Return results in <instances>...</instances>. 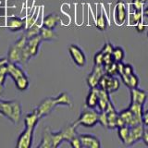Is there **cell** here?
<instances>
[{"label":"cell","instance_id":"cell-1","mask_svg":"<svg viewBox=\"0 0 148 148\" xmlns=\"http://www.w3.org/2000/svg\"><path fill=\"white\" fill-rule=\"evenodd\" d=\"M98 115L99 112L95 110H85L81 114L79 119L76 120L74 124L78 127L79 125L85 128H92L98 123Z\"/></svg>","mask_w":148,"mask_h":148},{"label":"cell","instance_id":"cell-2","mask_svg":"<svg viewBox=\"0 0 148 148\" xmlns=\"http://www.w3.org/2000/svg\"><path fill=\"white\" fill-rule=\"evenodd\" d=\"M120 83L118 79L114 78V76H110L108 74H104L102 78L100 79L98 88L106 91L108 94H112V92L118 91L119 89Z\"/></svg>","mask_w":148,"mask_h":148},{"label":"cell","instance_id":"cell-3","mask_svg":"<svg viewBox=\"0 0 148 148\" xmlns=\"http://www.w3.org/2000/svg\"><path fill=\"white\" fill-rule=\"evenodd\" d=\"M56 106H58L56 97H47V98H45L42 101L41 103L37 106V108L34 110L42 119L43 117H45V116L49 115Z\"/></svg>","mask_w":148,"mask_h":148},{"label":"cell","instance_id":"cell-4","mask_svg":"<svg viewBox=\"0 0 148 148\" xmlns=\"http://www.w3.org/2000/svg\"><path fill=\"white\" fill-rule=\"evenodd\" d=\"M145 129V125L143 124H138L136 126L131 127V129H130L129 136L123 143L125 145L131 146V145H134L135 143H137L138 141L142 140Z\"/></svg>","mask_w":148,"mask_h":148},{"label":"cell","instance_id":"cell-5","mask_svg":"<svg viewBox=\"0 0 148 148\" xmlns=\"http://www.w3.org/2000/svg\"><path fill=\"white\" fill-rule=\"evenodd\" d=\"M69 53L78 67H84L86 63V56L84 52L76 45H69Z\"/></svg>","mask_w":148,"mask_h":148},{"label":"cell","instance_id":"cell-6","mask_svg":"<svg viewBox=\"0 0 148 148\" xmlns=\"http://www.w3.org/2000/svg\"><path fill=\"white\" fill-rule=\"evenodd\" d=\"M34 130L25 128L23 132L18 136L16 143L17 148H30L32 145V140H34Z\"/></svg>","mask_w":148,"mask_h":148},{"label":"cell","instance_id":"cell-7","mask_svg":"<svg viewBox=\"0 0 148 148\" xmlns=\"http://www.w3.org/2000/svg\"><path fill=\"white\" fill-rule=\"evenodd\" d=\"M104 74H105V71H104L103 66L95 65V67H94V69H92V72L88 75V77L86 79L87 84L89 85L90 88L98 87L100 79L102 78V76H103Z\"/></svg>","mask_w":148,"mask_h":148},{"label":"cell","instance_id":"cell-8","mask_svg":"<svg viewBox=\"0 0 148 148\" xmlns=\"http://www.w3.org/2000/svg\"><path fill=\"white\" fill-rule=\"evenodd\" d=\"M82 147L86 148H99L101 146L100 140L95 135L91 134H80L79 135Z\"/></svg>","mask_w":148,"mask_h":148},{"label":"cell","instance_id":"cell-9","mask_svg":"<svg viewBox=\"0 0 148 148\" xmlns=\"http://www.w3.org/2000/svg\"><path fill=\"white\" fill-rule=\"evenodd\" d=\"M131 94V102L132 103H137L140 105H145L147 100V92L143 90L139 89L138 87L130 89Z\"/></svg>","mask_w":148,"mask_h":148},{"label":"cell","instance_id":"cell-10","mask_svg":"<svg viewBox=\"0 0 148 148\" xmlns=\"http://www.w3.org/2000/svg\"><path fill=\"white\" fill-rule=\"evenodd\" d=\"M116 21L119 25H122L127 18V10L123 0H119L115 7Z\"/></svg>","mask_w":148,"mask_h":148},{"label":"cell","instance_id":"cell-11","mask_svg":"<svg viewBox=\"0 0 148 148\" xmlns=\"http://www.w3.org/2000/svg\"><path fill=\"white\" fill-rule=\"evenodd\" d=\"M119 116L120 117V119H122L124 125H127L129 127H133V126H136L138 124H143L138 121L137 119L135 118V116L133 115V113L132 112L130 108L121 111V112L119 114Z\"/></svg>","mask_w":148,"mask_h":148},{"label":"cell","instance_id":"cell-12","mask_svg":"<svg viewBox=\"0 0 148 148\" xmlns=\"http://www.w3.org/2000/svg\"><path fill=\"white\" fill-rule=\"evenodd\" d=\"M42 41L43 40H42V37L40 36V34L34 36V37H31V38H28L26 45H27V47L31 53L32 58L35 57V56L38 54L40 44H41Z\"/></svg>","mask_w":148,"mask_h":148},{"label":"cell","instance_id":"cell-13","mask_svg":"<svg viewBox=\"0 0 148 148\" xmlns=\"http://www.w3.org/2000/svg\"><path fill=\"white\" fill-rule=\"evenodd\" d=\"M22 49L20 46H18L17 45L14 44L11 45L8 49V62H12V63H18L21 62V52Z\"/></svg>","mask_w":148,"mask_h":148},{"label":"cell","instance_id":"cell-14","mask_svg":"<svg viewBox=\"0 0 148 148\" xmlns=\"http://www.w3.org/2000/svg\"><path fill=\"white\" fill-rule=\"evenodd\" d=\"M111 103L109 98V94L106 91L98 88V104L97 106L99 108L100 111H106L108 105Z\"/></svg>","mask_w":148,"mask_h":148},{"label":"cell","instance_id":"cell-15","mask_svg":"<svg viewBox=\"0 0 148 148\" xmlns=\"http://www.w3.org/2000/svg\"><path fill=\"white\" fill-rule=\"evenodd\" d=\"M8 75L10 76L13 81H16L17 79L26 75V73L21 67L18 66L17 63L8 62Z\"/></svg>","mask_w":148,"mask_h":148},{"label":"cell","instance_id":"cell-16","mask_svg":"<svg viewBox=\"0 0 148 148\" xmlns=\"http://www.w3.org/2000/svg\"><path fill=\"white\" fill-rule=\"evenodd\" d=\"M8 27L11 32H18L25 29V21L18 17H10L8 21Z\"/></svg>","mask_w":148,"mask_h":148},{"label":"cell","instance_id":"cell-17","mask_svg":"<svg viewBox=\"0 0 148 148\" xmlns=\"http://www.w3.org/2000/svg\"><path fill=\"white\" fill-rule=\"evenodd\" d=\"M40 119H41L40 116L37 114V112L34 109L31 113L26 115V117L24 119V126L25 128L34 130L35 127L37 126V124H38V122L40 121Z\"/></svg>","mask_w":148,"mask_h":148},{"label":"cell","instance_id":"cell-18","mask_svg":"<svg viewBox=\"0 0 148 148\" xmlns=\"http://www.w3.org/2000/svg\"><path fill=\"white\" fill-rule=\"evenodd\" d=\"M98 104V87L91 88L86 97V106L90 109H95Z\"/></svg>","mask_w":148,"mask_h":148},{"label":"cell","instance_id":"cell-19","mask_svg":"<svg viewBox=\"0 0 148 148\" xmlns=\"http://www.w3.org/2000/svg\"><path fill=\"white\" fill-rule=\"evenodd\" d=\"M60 21V17L56 13H51L48 14L47 16H45L44 18L43 21V25L44 27L49 28V29H55L57 25L58 24V22Z\"/></svg>","mask_w":148,"mask_h":148},{"label":"cell","instance_id":"cell-20","mask_svg":"<svg viewBox=\"0 0 148 148\" xmlns=\"http://www.w3.org/2000/svg\"><path fill=\"white\" fill-rule=\"evenodd\" d=\"M121 80L124 82V84L126 85L129 89L132 88L138 87L139 85V78L135 73H132L131 75H125V74H121L120 75Z\"/></svg>","mask_w":148,"mask_h":148},{"label":"cell","instance_id":"cell-21","mask_svg":"<svg viewBox=\"0 0 148 148\" xmlns=\"http://www.w3.org/2000/svg\"><path fill=\"white\" fill-rule=\"evenodd\" d=\"M37 148H52V140H51V131L49 127H45L43 132L41 143Z\"/></svg>","mask_w":148,"mask_h":148},{"label":"cell","instance_id":"cell-22","mask_svg":"<svg viewBox=\"0 0 148 148\" xmlns=\"http://www.w3.org/2000/svg\"><path fill=\"white\" fill-rule=\"evenodd\" d=\"M21 106L18 101L12 100V119L11 122L18 124L21 119Z\"/></svg>","mask_w":148,"mask_h":148},{"label":"cell","instance_id":"cell-23","mask_svg":"<svg viewBox=\"0 0 148 148\" xmlns=\"http://www.w3.org/2000/svg\"><path fill=\"white\" fill-rule=\"evenodd\" d=\"M77 126L74 123L68 125V126L65 127L63 130H61L62 134H63V138L64 141L69 142L73 137H75L77 135V131H76Z\"/></svg>","mask_w":148,"mask_h":148},{"label":"cell","instance_id":"cell-24","mask_svg":"<svg viewBox=\"0 0 148 148\" xmlns=\"http://www.w3.org/2000/svg\"><path fill=\"white\" fill-rule=\"evenodd\" d=\"M40 36L43 41H52L58 38V34L53 29H49L44 26L40 27Z\"/></svg>","mask_w":148,"mask_h":148},{"label":"cell","instance_id":"cell-25","mask_svg":"<svg viewBox=\"0 0 148 148\" xmlns=\"http://www.w3.org/2000/svg\"><path fill=\"white\" fill-rule=\"evenodd\" d=\"M129 108L131 109V111L133 113V115L135 116V118L140 123H143V106L137 104V103H132L130 105Z\"/></svg>","mask_w":148,"mask_h":148},{"label":"cell","instance_id":"cell-26","mask_svg":"<svg viewBox=\"0 0 148 148\" xmlns=\"http://www.w3.org/2000/svg\"><path fill=\"white\" fill-rule=\"evenodd\" d=\"M14 82H15L16 88L21 92L26 91L28 89V87H29V79H28L27 75H24L17 79L16 81H14Z\"/></svg>","mask_w":148,"mask_h":148},{"label":"cell","instance_id":"cell-27","mask_svg":"<svg viewBox=\"0 0 148 148\" xmlns=\"http://www.w3.org/2000/svg\"><path fill=\"white\" fill-rule=\"evenodd\" d=\"M57 103L58 106H71V97H69V94L66 92H61L60 95H58L57 97Z\"/></svg>","mask_w":148,"mask_h":148},{"label":"cell","instance_id":"cell-28","mask_svg":"<svg viewBox=\"0 0 148 148\" xmlns=\"http://www.w3.org/2000/svg\"><path fill=\"white\" fill-rule=\"evenodd\" d=\"M51 140H52V148H57L58 147L61 143L64 141L62 132H51Z\"/></svg>","mask_w":148,"mask_h":148},{"label":"cell","instance_id":"cell-29","mask_svg":"<svg viewBox=\"0 0 148 148\" xmlns=\"http://www.w3.org/2000/svg\"><path fill=\"white\" fill-rule=\"evenodd\" d=\"M118 117H119V114L116 112V110L108 112V129L117 128Z\"/></svg>","mask_w":148,"mask_h":148},{"label":"cell","instance_id":"cell-30","mask_svg":"<svg viewBox=\"0 0 148 148\" xmlns=\"http://www.w3.org/2000/svg\"><path fill=\"white\" fill-rule=\"evenodd\" d=\"M96 28L100 31H106V28H108V20L105 16L104 12H101L98 17L96 18V22H95Z\"/></svg>","mask_w":148,"mask_h":148},{"label":"cell","instance_id":"cell-31","mask_svg":"<svg viewBox=\"0 0 148 148\" xmlns=\"http://www.w3.org/2000/svg\"><path fill=\"white\" fill-rule=\"evenodd\" d=\"M111 55H112L113 60L115 62H117V63L122 62V60H123V58L125 57L124 50L121 47H119V46H116V47H114Z\"/></svg>","mask_w":148,"mask_h":148},{"label":"cell","instance_id":"cell-32","mask_svg":"<svg viewBox=\"0 0 148 148\" xmlns=\"http://www.w3.org/2000/svg\"><path fill=\"white\" fill-rule=\"evenodd\" d=\"M143 11H136L134 10L130 14V24L136 25L137 23L143 21Z\"/></svg>","mask_w":148,"mask_h":148},{"label":"cell","instance_id":"cell-33","mask_svg":"<svg viewBox=\"0 0 148 148\" xmlns=\"http://www.w3.org/2000/svg\"><path fill=\"white\" fill-rule=\"evenodd\" d=\"M104 68V71L106 74L110 76H114L116 74H118V63L113 61L112 63H110L108 65H105L103 66Z\"/></svg>","mask_w":148,"mask_h":148},{"label":"cell","instance_id":"cell-34","mask_svg":"<svg viewBox=\"0 0 148 148\" xmlns=\"http://www.w3.org/2000/svg\"><path fill=\"white\" fill-rule=\"evenodd\" d=\"M130 129H131V127L127 126V125H123V126H120L118 128V135L122 143H124L128 138L130 133Z\"/></svg>","mask_w":148,"mask_h":148},{"label":"cell","instance_id":"cell-35","mask_svg":"<svg viewBox=\"0 0 148 148\" xmlns=\"http://www.w3.org/2000/svg\"><path fill=\"white\" fill-rule=\"evenodd\" d=\"M38 34H40V27L37 25L36 23L32 25V27L26 29L25 35H26L27 38H31V37L36 36V35H38Z\"/></svg>","mask_w":148,"mask_h":148},{"label":"cell","instance_id":"cell-36","mask_svg":"<svg viewBox=\"0 0 148 148\" xmlns=\"http://www.w3.org/2000/svg\"><path fill=\"white\" fill-rule=\"evenodd\" d=\"M8 76V62L4 63L0 66V83L4 84L6 78Z\"/></svg>","mask_w":148,"mask_h":148},{"label":"cell","instance_id":"cell-37","mask_svg":"<svg viewBox=\"0 0 148 148\" xmlns=\"http://www.w3.org/2000/svg\"><path fill=\"white\" fill-rule=\"evenodd\" d=\"M98 123L105 128H108V112L100 111L98 115Z\"/></svg>","mask_w":148,"mask_h":148},{"label":"cell","instance_id":"cell-38","mask_svg":"<svg viewBox=\"0 0 148 148\" xmlns=\"http://www.w3.org/2000/svg\"><path fill=\"white\" fill-rule=\"evenodd\" d=\"M103 58H104V53L102 51H99L95 55L94 58V62L95 65H98V66H103Z\"/></svg>","mask_w":148,"mask_h":148},{"label":"cell","instance_id":"cell-39","mask_svg":"<svg viewBox=\"0 0 148 148\" xmlns=\"http://www.w3.org/2000/svg\"><path fill=\"white\" fill-rule=\"evenodd\" d=\"M69 143V145H71V147H73V148H82V142L80 140V137H79V135H76L75 137H73Z\"/></svg>","mask_w":148,"mask_h":148},{"label":"cell","instance_id":"cell-40","mask_svg":"<svg viewBox=\"0 0 148 148\" xmlns=\"http://www.w3.org/2000/svg\"><path fill=\"white\" fill-rule=\"evenodd\" d=\"M145 3H143L140 1H132V7L133 8V10L136 11H143V7H145Z\"/></svg>","mask_w":148,"mask_h":148},{"label":"cell","instance_id":"cell-41","mask_svg":"<svg viewBox=\"0 0 148 148\" xmlns=\"http://www.w3.org/2000/svg\"><path fill=\"white\" fill-rule=\"evenodd\" d=\"M134 73V71H133V68L131 64H124L123 66V71L122 72L119 74V75H121V74H125V75H131V74Z\"/></svg>","mask_w":148,"mask_h":148},{"label":"cell","instance_id":"cell-42","mask_svg":"<svg viewBox=\"0 0 148 148\" xmlns=\"http://www.w3.org/2000/svg\"><path fill=\"white\" fill-rule=\"evenodd\" d=\"M36 23V16H32V17H29L25 21V30L28 29V28L32 27L34 24Z\"/></svg>","mask_w":148,"mask_h":148},{"label":"cell","instance_id":"cell-43","mask_svg":"<svg viewBox=\"0 0 148 148\" xmlns=\"http://www.w3.org/2000/svg\"><path fill=\"white\" fill-rule=\"evenodd\" d=\"M113 48H114V46L111 45L110 43H106V44L104 45L103 48L101 49V51L104 54H108V53L111 54V53H112V51H113Z\"/></svg>","mask_w":148,"mask_h":148},{"label":"cell","instance_id":"cell-44","mask_svg":"<svg viewBox=\"0 0 148 148\" xmlns=\"http://www.w3.org/2000/svg\"><path fill=\"white\" fill-rule=\"evenodd\" d=\"M114 61L113 58H112V55L108 53V54H104V58H103V66L105 65H108L110 63H112Z\"/></svg>","mask_w":148,"mask_h":148},{"label":"cell","instance_id":"cell-45","mask_svg":"<svg viewBox=\"0 0 148 148\" xmlns=\"http://www.w3.org/2000/svg\"><path fill=\"white\" fill-rule=\"evenodd\" d=\"M135 26H136V31H137V32H140V34H141V32H145V25L143 24L142 21L137 23Z\"/></svg>","mask_w":148,"mask_h":148},{"label":"cell","instance_id":"cell-46","mask_svg":"<svg viewBox=\"0 0 148 148\" xmlns=\"http://www.w3.org/2000/svg\"><path fill=\"white\" fill-rule=\"evenodd\" d=\"M142 141L143 142V143H145L146 146H148V130H146V129H145V131H143Z\"/></svg>","mask_w":148,"mask_h":148},{"label":"cell","instance_id":"cell-47","mask_svg":"<svg viewBox=\"0 0 148 148\" xmlns=\"http://www.w3.org/2000/svg\"><path fill=\"white\" fill-rule=\"evenodd\" d=\"M143 124L145 126H148V110H146L145 112H143Z\"/></svg>","mask_w":148,"mask_h":148},{"label":"cell","instance_id":"cell-48","mask_svg":"<svg viewBox=\"0 0 148 148\" xmlns=\"http://www.w3.org/2000/svg\"><path fill=\"white\" fill-rule=\"evenodd\" d=\"M7 62H8V58H0V66H1L2 64L7 63Z\"/></svg>","mask_w":148,"mask_h":148},{"label":"cell","instance_id":"cell-49","mask_svg":"<svg viewBox=\"0 0 148 148\" xmlns=\"http://www.w3.org/2000/svg\"><path fill=\"white\" fill-rule=\"evenodd\" d=\"M3 92H4V84L0 83V95L3 94Z\"/></svg>","mask_w":148,"mask_h":148},{"label":"cell","instance_id":"cell-50","mask_svg":"<svg viewBox=\"0 0 148 148\" xmlns=\"http://www.w3.org/2000/svg\"><path fill=\"white\" fill-rule=\"evenodd\" d=\"M143 15L145 17H148V7L145 9V11H143Z\"/></svg>","mask_w":148,"mask_h":148},{"label":"cell","instance_id":"cell-51","mask_svg":"<svg viewBox=\"0 0 148 148\" xmlns=\"http://www.w3.org/2000/svg\"><path fill=\"white\" fill-rule=\"evenodd\" d=\"M132 1H140V2H143V3H146L147 0H132Z\"/></svg>","mask_w":148,"mask_h":148},{"label":"cell","instance_id":"cell-52","mask_svg":"<svg viewBox=\"0 0 148 148\" xmlns=\"http://www.w3.org/2000/svg\"><path fill=\"white\" fill-rule=\"evenodd\" d=\"M147 37H148V32H147Z\"/></svg>","mask_w":148,"mask_h":148},{"label":"cell","instance_id":"cell-53","mask_svg":"<svg viewBox=\"0 0 148 148\" xmlns=\"http://www.w3.org/2000/svg\"></svg>","mask_w":148,"mask_h":148}]
</instances>
